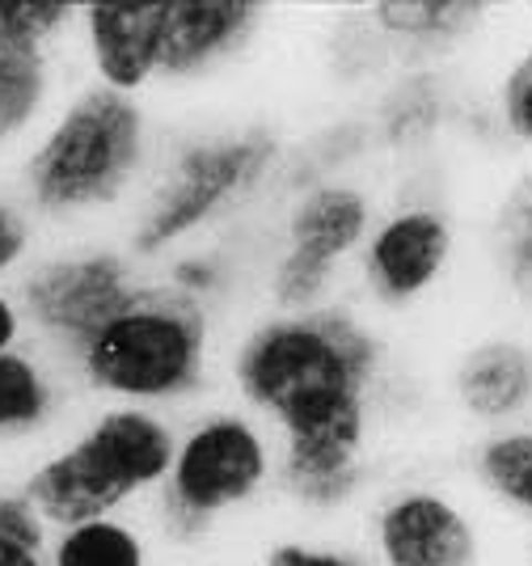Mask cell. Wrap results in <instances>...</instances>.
I'll return each instance as SVG.
<instances>
[{"label": "cell", "instance_id": "1", "mask_svg": "<svg viewBox=\"0 0 532 566\" xmlns=\"http://www.w3.org/2000/svg\"><path fill=\"white\" fill-rule=\"evenodd\" d=\"M385 343L347 305L271 308L232 343L225 373L241 410L271 427L275 486L309 512H338L364 486L372 389Z\"/></svg>", "mask_w": 532, "mask_h": 566}, {"label": "cell", "instance_id": "2", "mask_svg": "<svg viewBox=\"0 0 532 566\" xmlns=\"http://www.w3.org/2000/svg\"><path fill=\"white\" fill-rule=\"evenodd\" d=\"M153 157V127L139 97L85 85L69 94L22 161L25 208L55 224H76L127 203Z\"/></svg>", "mask_w": 532, "mask_h": 566}, {"label": "cell", "instance_id": "3", "mask_svg": "<svg viewBox=\"0 0 532 566\" xmlns=\"http://www.w3.org/2000/svg\"><path fill=\"white\" fill-rule=\"evenodd\" d=\"M72 368L111 406H186L211 385V308L148 280L132 305L72 355Z\"/></svg>", "mask_w": 532, "mask_h": 566}, {"label": "cell", "instance_id": "4", "mask_svg": "<svg viewBox=\"0 0 532 566\" xmlns=\"http://www.w3.org/2000/svg\"><path fill=\"white\" fill-rule=\"evenodd\" d=\"M279 161V140L267 127L216 132L186 140L144 190L127 237L136 262H165L190 250V241L220 224L250 195L262 190Z\"/></svg>", "mask_w": 532, "mask_h": 566}, {"label": "cell", "instance_id": "5", "mask_svg": "<svg viewBox=\"0 0 532 566\" xmlns=\"http://www.w3.org/2000/svg\"><path fill=\"white\" fill-rule=\"evenodd\" d=\"M279 449L271 427L241 406H211L182 427L169 482L157 495L165 537L199 542L220 520L275 486Z\"/></svg>", "mask_w": 532, "mask_h": 566}, {"label": "cell", "instance_id": "6", "mask_svg": "<svg viewBox=\"0 0 532 566\" xmlns=\"http://www.w3.org/2000/svg\"><path fill=\"white\" fill-rule=\"evenodd\" d=\"M148 287L144 262L115 245H64L34 259L18 275V305L25 331H34L51 352L72 364V355L90 343L111 317Z\"/></svg>", "mask_w": 532, "mask_h": 566}, {"label": "cell", "instance_id": "7", "mask_svg": "<svg viewBox=\"0 0 532 566\" xmlns=\"http://www.w3.org/2000/svg\"><path fill=\"white\" fill-rule=\"evenodd\" d=\"M372 199L351 182H317L283 216V250L271 262V301L283 313L330 305L343 262L368 241Z\"/></svg>", "mask_w": 532, "mask_h": 566}, {"label": "cell", "instance_id": "8", "mask_svg": "<svg viewBox=\"0 0 532 566\" xmlns=\"http://www.w3.org/2000/svg\"><path fill=\"white\" fill-rule=\"evenodd\" d=\"M452 259V220L440 208L410 203L380 216L359 250V280L385 308H410L444 280Z\"/></svg>", "mask_w": 532, "mask_h": 566}, {"label": "cell", "instance_id": "9", "mask_svg": "<svg viewBox=\"0 0 532 566\" xmlns=\"http://www.w3.org/2000/svg\"><path fill=\"white\" fill-rule=\"evenodd\" d=\"M376 566H478V528L457 499L431 486L394 491L372 516Z\"/></svg>", "mask_w": 532, "mask_h": 566}, {"label": "cell", "instance_id": "10", "mask_svg": "<svg viewBox=\"0 0 532 566\" xmlns=\"http://www.w3.org/2000/svg\"><path fill=\"white\" fill-rule=\"evenodd\" d=\"M169 0H111L81 4V51L93 85L123 97H139L161 81V43Z\"/></svg>", "mask_w": 532, "mask_h": 566}, {"label": "cell", "instance_id": "11", "mask_svg": "<svg viewBox=\"0 0 532 566\" xmlns=\"http://www.w3.org/2000/svg\"><path fill=\"white\" fill-rule=\"evenodd\" d=\"M267 18L258 0H169L161 43V81L186 85L225 69L250 48Z\"/></svg>", "mask_w": 532, "mask_h": 566}, {"label": "cell", "instance_id": "12", "mask_svg": "<svg viewBox=\"0 0 532 566\" xmlns=\"http://www.w3.org/2000/svg\"><path fill=\"white\" fill-rule=\"evenodd\" d=\"M452 389L469 419L503 431L532 406V347L520 338H487L469 347Z\"/></svg>", "mask_w": 532, "mask_h": 566}, {"label": "cell", "instance_id": "13", "mask_svg": "<svg viewBox=\"0 0 532 566\" xmlns=\"http://www.w3.org/2000/svg\"><path fill=\"white\" fill-rule=\"evenodd\" d=\"M368 18L401 55H444L490 18L482 0H380Z\"/></svg>", "mask_w": 532, "mask_h": 566}, {"label": "cell", "instance_id": "14", "mask_svg": "<svg viewBox=\"0 0 532 566\" xmlns=\"http://www.w3.org/2000/svg\"><path fill=\"white\" fill-rule=\"evenodd\" d=\"M60 55L0 51V148L34 140L55 115L60 97Z\"/></svg>", "mask_w": 532, "mask_h": 566}, {"label": "cell", "instance_id": "15", "mask_svg": "<svg viewBox=\"0 0 532 566\" xmlns=\"http://www.w3.org/2000/svg\"><path fill=\"white\" fill-rule=\"evenodd\" d=\"M64 406L51 364L30 347L0 355V440H30L55 423Z\"/></svg>", "mask_w": 532, "mask_h": 566}, {"label": "cell", "instance_id": "16", "mask_svg": "<svg viewBox=\"0 0 532 566\" xmlns=\"http://www.w3.org/2000/svg\"><path fill=\"white\" fill-rule=\"evenodd\" d=\"M51 566H153V545L136 520H90L51 533Z\"/></svg>", "mask_w": 532, "mask_h": 566}, {"label": "cell", "instance_id": "17", "mask_svg": "<svg viewBox=\"0 0 532 566\" xmlns=\"http://www.w3.org/2000/svg\"><path fill=\"white\" fill-rule=\"evenodd\" d=\"M490 250L508 292L532 313V174L515 178L499 199V212L490 224Z\"/></svg>", "mask_w": 532, "mask_h": 566}, {"label": "cell", "instance_id": "18", "mask_svg": "<svg viewBox=\"0 0 532 566\" xmlns=\"http://www.w3.org/2000/svg\"><path fill=\"white\" fill-rule=\"evenodd\" d=\"M473 473L499 503L532 520V427L490 431L473 452Z\"/></svg>", "mask_w": 532, "mask_h": 566}, {"label": "cell", "instance_id": "19", "mask_svg": "<svg viewBox=\"0 0 532 566\" xmlns=\"http://www.w3.org/2000/svg\"><path fill=\"white\" fill-rule=\"evenodd\" d=\"M81 30V4L64 0H4L0 4V51L60 55Z\"/></svg>", "mask_w": 532, "mask_h": 566}, {"label": "cell", "instance_id": "20", "mask_svg": "<svg viewBox=\"0 0 532 566\" xmlns=\"http://www.w3.org/2000/svg\"><path fill=\"white\" fill-rule=\"evenodd\" d=\"M0 566H51V528L22 491L0 495Z\"/></svg>", "mask_w": 532, "mask_h": 566}, {"label": "cell", "instance_id": "21", "mask_svg": "<svg viewBox=\"0 0 532 566\" xmlns=\"http://www.w3.org/2000/svg\"><path fill=\"white\" fill-rule=\"evenodd\" d=\"M161 283H169L174 292H182V296L211 308L216 296L225 292V283H229V266L216 254H204V250H182V254L165 259Z\"/></svg>", "mask_w": 532, "mask_h": 566}, {"label": "cell", "instance_id": "22", "mask_svg": "<svg viewBox=\"0 0 532 566\" xmlns=\"http://www.w3.org/2000/svg\"><path fill=\"white\" fill-rule=\"evenodd\" d=\"M499 118L511 140L532 148V48L511 64L499 85Z\"/></svg>", "mask_w": 532, "mask_h": 566}, {"label": "cell", "instance_id": "23", "mask_svg": "<svg viewBox=\"0 0 532 566\" xmlns=\"http://www.w3.org/2000/svg\"><path fill=\"white\" fill-rule=\"evenodd\" d=\"M34 262V224L30 212L13 199H0V283L18 280Z\"/></svg>", "mask_w": 532, "mask_h": 566}, {"label": "cell", "instance_id": "24", "mask_svg": "<svg viewBox=\"0 0 532 566\" xmlns=\"http://www.w3.org/2000/svg\"><path fill=\"white\" fill-rule=\"evenodd\" d=\"M262 566H376L359 549L322 542H275L267 549Z\"/></svg>", "mask_w": 532, "mask_h": 566}, {"label": "cell", "instance_id": "25", "mask_svg": "<svg viewBox=\"0 0 532 566\" xmlns=\"http://www.w3.org/2000/svg\"><path fill=\"white\" fill-rule=\"evenodd\" d=\"M22 338H25L22 305H18V296H13V292H4V287H0V355H9L13 347H22Z\"/></svg>", "mask_w": 532, "mask_h": 566}]
</instances>
